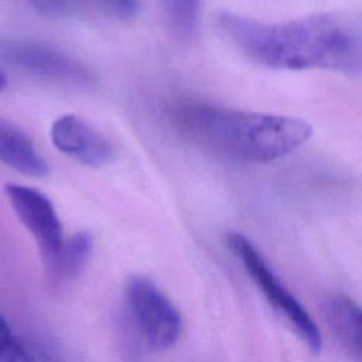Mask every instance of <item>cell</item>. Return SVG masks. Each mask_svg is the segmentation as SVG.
Returning <instances> with one entry per match:
<instances>
[{"label": "cell", "instance_id": "obj_1", "mask_svg": "<svg viewBox=\"0 0 362 362\" xmlns=\"http://www.w3.org/2000/svg\"><path fill=\"white\" fill-rule=\"evenodd\" d=\"M216 27L242 55L267 68L361 72V24L349 16L324 13L269 23L222 11Z\"/></svg>", "mask_w": 362, "mask_h": 362}, {"label": "cell", "instance_id": "obj_2", "mask_svg": "<svg viewBox=\"0 0 362 362\" xmlns=\"http://www.w3.org/2000/svg\"><path fill=\"white\" fill-rule=\"evenodd\" d=\"M175 130L195 146L216 156L264 164L301 147L313 134L300 117L185 102L171 112Z\"/></svg>", "mask_w": 362, "mask_h": 362}, {"label": "cell", "instance_id": "obj_3", "mask_svg": "<svg viewBox=\"0 0 362 362\" xmlns=\"http://www.w3.org/2000/svg\"><path fill=\"white\" fill-rule=\"evenodd\" d=\"M124 315L137 342L150 351L173 348L182 332V317L147 277H132L124 288Z\"/></svg>", "mask_w": 362, "mask_h": 362}, {"label": "cell", "instance_id": "obj_4", "mask_svg": "<svg viewBox=\"0 0 362 362\" xmlns=\"http://www.w3.org/2000/svg\"><path fill=\"white\" fill-rule=\"evenodd\" d=\"M225 242L229 250L243 264L259 290H262L267 303L291 325L313 352H320L322 337L317 324L303 304L279 279L257 247L245 235L238 232L228 233Z\"/></svg>", "mask_w": 362, "mask_h": 362}, {"label": "cell", "instance_id": "obj_5", "mask_svg": "<svg viewBox=\"0 0 362 362\" xmlns=\"http://www.w3.org/2000/svg\"><path fill=\"white\" fill-rule=\"evenodd\" d=\"M4 194L14 214L35 240L48 274L54 269L66 239L52 201L41 191L16 182L6 184Z\"/></svg>", "mask_w": 362, "mask_h": 362}, {"label": "cell", "instance_id": "obj_6", "mask_svg": "<svg viewBox=\"0 0 362 362\" xmlns=\"http://www.w3.org/2000/svg\"><path fill=\"white\" fill-rule=\"evenodd\" d=\"M6 58L30 75L71 86H89L92 74L71 55L38 42H11L4 48Z\"/></svg>", "mask_w": 362, "mask_h": 362}, {"label": "cell", "instance_id": "obj_7", "mask_svg": "<svg viewBox=\"0 0 362 362\" xmlns=\"http://www.w3.org/2000/svg\"><path fill=\"white\" fill-rule=\"evenodd\" d=\"M49 134L58 151L83 165L102 167L113 158L109 139L76 115L69 113L55 119Z\"/></svg>", "mask_w": 362, "mask_h": 362}, {"label": "cell", "instance_id": "obj_8", "mask_svg": "<svg viewBox=\"0 0 362 362\" xmlns=\"http://www.w3.org/2000/svg\"><path fill=\"white\" fill-rule=\"evenodd\" d=\"M0 163L30 177H44L49 168L31 139L17 126L0 119Z\"/></svg>", "mask_w": 362, "mask_h": 362}, {"label": "cell", "instance_id": "obj_9", "mask_svg": "<svg viewBox=\"0 0 362 362\" xmlns=\"http://www.w3.org/2000/svg\"><path fill=\"white\" fill-rule=\"evenodd\" d=\"M324 313L341 346L355 362H361V311L358 304L344 294H335L324 303Z\"/></svg>", "mask_w": 362, "mask_h": 362}, {"label": "cell", "instance_id": "obj_10", "mask_svg": "<svg viewBox=\"0 0 362 362\" xmlns=\"http://www.w3.org/2000/svg\"><path fill=\"white\" fill-rule=\"evenodd\" d=\"M41 14L48 17H68L86 8H92L103 16L130 20L140 8V0H28Z\"/></svg>", "mask_w": 362, "mask_h": 362}, {"label": "cell", "instance_id": "obj_11", "mask_svg": "<svg viewBox=\"0 0 362 362\" xmlns=\"http://www.w3.org/2000/svg\"><path fill=\"white\" fill-rule=\"evenodd\" d=\"M92 246L93 240L88 232H76L66 238L54 269L48 273V279L55 284L75 279L86 266Z\"/></svg>", "mask_w": 362, "mask_h": 362}, {"label": "cell", "instance_id": "obj_12", "mask_svg": "<svg viewBox=\"0 0 362 362\" xmlns=\"http://www.w3.org/2000/svg\"><path fill=\"white\" fill-rule=\"evenodd\" d=\"M160 3L171 33L184 41L194 38L199 27L201 0H160Z\"/></svg>", "mask_w": 362, "mask_h": 362}, {"label": "cell", "instance_id": "obj_13", "mask_svg": "<svg viewBox=\"0 0 362 362\" xmlns=\"http://www.w3.org/2000/svg\"><path fill=\"white\" fill-rule=\"evenodd\" d=\"M0 362H42L35 349L27 344L0 313Z\"/></svg>", "mask_w": 362, "mask_h": 362}, {"label": "cell", "instance_id": "obj_14", "mask_svg": "<svg viewBox=\"0 0 362 362\" xmlns=\"http://www.w3.org/2000/svg\"><path fill=\"white\" fill-rule=\"evenodd\" d=\"M6 85H7V76L3 72V69H0V92L6 88Z\"/></svg>", "mask_w": 362, "mask_h": 362}]
</instances>
